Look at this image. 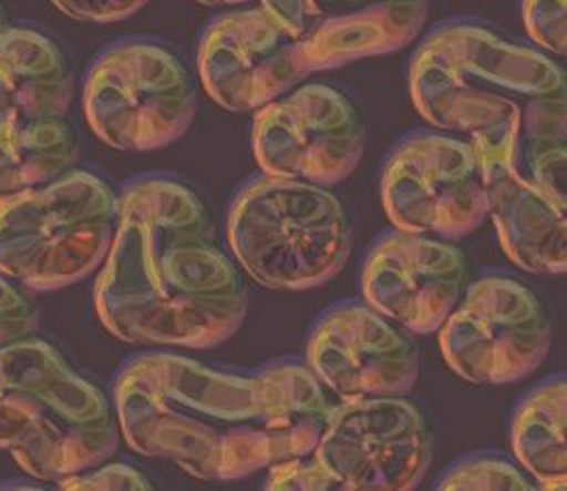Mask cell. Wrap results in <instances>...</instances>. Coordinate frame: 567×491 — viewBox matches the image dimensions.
<instances>
[{
    "label": "cell",
    "instance_id": "23",
    "mask_svg": "<svg viewBox=\"0 0 567 491\" xmlns=\"http://www.w3.org/2000/svg\"><path fill=\"white\" fill-rule=\"evenodd\" d=\"M523 22L542 50L566 55V0H525Z\"/></svg>",
    "mask_w": 567,
    "mask_h": 491
},
{
    "label": "cell",
    "instance_id": "11",
    "mask_svg": "<svg viewBox=\"0 0 567 491\" xmlns=\"http://www.w3.org/2000/svg\"><path fill=\"white\" fill-rule=\"evenodd\" d=\"M363 152L360 109L330 85H305L256 115L254 154L264 175L332 187L360 166Z\"/></svg>",
    "mask_w": 567,
    "mask_h": 491
},
{
    "label": "cell",
    "instance_id": "14",
    "mask_svg": "<svg viewBox=\"0 0 567 491\" xmlns=\"http://www.w3.org/2000/svg\"><path fill=\"white\" fill-rule=\"evenodd\" d=\"M296 43L307 71L400 52L425 27L427 0H259Z\"/></svg>",
    "mask_w": 567,
    "mask_h": 491
},
{
    "label": "cell",
    "instance_id": "8",
    "mask_svg": "<svg viewBox=\"0 0 567 491\" xmlns=\"http://www.w3.org/2000/svg\"><path fill=\"white\" fill-rule=\"evenodd\" d=\"M439 333L446 364L476 386L525 379L553 345V321L540 296L508 275H487L467 285Z\"/></svg>",
    "mask_w": 567,
    "mask_h": 491
},
{
    "label": "cell",
    "instance_id": "19",
    "mask_svg": "<svg viewBox=\"0 0 567 491\" xmlns=\"http://www.w3.org/2000/svg\"><path fill=\"white\" fill-rule=\"evenodd\" d=\"M567 381L553 375L516 405L511 440L520 468L538 490H566Z\"/></svg>",
    "mask_w": 567,
    "mask_h": 491
},
{
    "label": "cell",
    "instance_id": "4",
    "mask_svg": "<svg viewBox=\"0 0 567 491\" xmlns=\"http://www.w3.org/2000/svg\"><path fill=\"white\" fill-rule=\"evenodd\" d=\"M120 442L113 398L50 342L0 349V449L39 481L104 464Z\"/></svg>",
    "mask_w": 567,
    "mask_h": 491
},
{
    "label": "cell",
    "instance_id": "15",
    "mask_svg": "<svg viewBox=\"0 0 567 491\" xmlns=\"http://www.w3.org/2000/svg\"><path fill=\"white\" fill-rule=\"evenodd\" d=\"M198 71L208 96L236 113L279 101L309 75L289 32L261 4L221 13L205 28Z\"/></svg>",
    "mask_w": 567,
    "mask_h": 491
},
{
    "label": "cell",
    "instance_id": "25",
    "mask_svg": "<svg viewBox=\"0 0 567 491\" xmlns=\"http://www.w3.org/2000/svg\"><path fill=\"white\" fill-rule=\"evenodd\" d=\"M53 4L81 22L109 24L134 16L150 0H52Z\"/></svg>",
    "mask_w": 567,
    "mask_h": 491
},
{
    "label": "cell",
    "instance_id": "21",
    "mask_svg": "<svg viewBox=\"0 0 567 491\" xmlns=\"http://www.w3.org/2000/svg\"><path fill=\"white\" fill-rule=\"evenodd\" d=\"M266 490L275 491H328L340 490L334 477L309 453L281 460L268 466Z\"/></svg>",
    "mask_w": 567,
    "mask_h": 491
},
{
    "label": "cell",
    "instance_id": "10",
    "mask_svg": "<svg viewBox=\"0 0 567 491\" xmlns=\"http://www.w3.org/2000/svg\"><path fill=\"white\" fill-rule=\"evenodd\" d=\"M381 194L389 219L404 233L455 241L489 215L474 145L439 132H413L391 150Z\"/></svg>",
    "mask_w": 567,
    "mask_h": 491
},
{
    "label": "cell",
    "instance_id": "3",
    "mask_svg": "<svg viewBox=\"0 0 567 491\" xmlns=\"http://www.w3.org/2000/svg\"><path fill=\"white\" fill-rule=\"evenodd\" d=\"M411 96L434 126L470 136L566 203V71L476 20H451L416 48Z\"/></svg>",
    "mask_w": 567,
    "mask_h": 491
},
{
    "label": "cell",
    "instance_id": "17",
    "mask_svg": "<svg viewBox=\"0 0 567 491\" xmlns=\"http://www.w3.org/2000/svg\"><path fill=\"white\" fill-rule=\"evenodd\" d=\"M75 75L64 50L43 30L9 27L0 39V113L66 115Z\"/></svg>",
    "mask_w": 567,
    "mask_h": 491
},
{
    "label": "cell",
    "instance_id": "16",
    "mask_svg": "<svg viewBox=\"0 0 567 491\" xmlns=\"http://www.w3.org/2000/svg\"><path fill=\"white\" fill-rule=\"evenodd\" d=\"M472 145L481 157L489 215L508 258L534 275H564L566 203L523 177L504 155L476 143Z\"/></svg>",
    "mask_w": 567,
    "mask_h": 491
},
{
    "label": "cell",
    "instance_id": "1",
    "mask_svg": "<svg viewBox=\"0 0 567 491\" xmlns=\"http://www.w3.org/2000/svg\"><path fill=\"white\" fill-rule=\"evenodd\" d=\"M130 447L205 481L251 477L309 456L334 402L307 362L228 370L171 351L130 358L113 381Z\"/></svg>",
    "mask_w": 567,
    "mask_h": 491
},
{
    "label": "cell",
    "instance_id": "26",
    "mask_svg": "<svg viewBox=\"0 0 567 491\" xmlns=\"http://www.w3.org/2000/svg\"><path fill=\"white\" fill-rule=\"evenodd\" d=\"M203 4L208 7H221V4H243V2H249V0H198Z\"/></svg>",
    "mask_w": 567,
    "mask_h": 491
},
{
    "label": "cell",
    "instance_id": "18",
    "mask_svg": "<svg viewBox=\"0 0 567 491\" xmlns=\"http://www.w3.org/2000/svg\"><path fill=\"white\" fill-rule=\"evenodd\" d=\"M78 154V132L66 115L0 113V203L60 180Z\"/></svg>",
    "mask_w": 567,
    "mask_h": 491
},
{
    "label": "cell",
    "instance_id": "20",
    "mask_svg": "<svg viewBox=\"0 0 567 491\" xmlns=\"http://www.w3.org/2000/svg\"><path fill=\"white\" fill-rule=\"evenodd\" d=\"M436 490L453 491H527L538 485L515 462L502 456H470L449 466L439 481Z\"/></svg>",
    "mask_w": 567,
    "mask_h": 491
},
{
    "label": "cell",
    "instance_id": "13",
    "mask_svg": "<svg viewBox=\"0 0 567 491\" xmlns=\"http://www.w3.org/2000/svg\"><path fill=\"white\" fill-rule=\"evenodd\" d=\"M361 294L416 335L439 333L470 285V259L449 238L388 231L361 264Z\"/></svg>",
    "mask_w": 567,
    "mask_h": 491
},
{
    "label": "cell",
    "instance_id": "27",
    "mask_svg": "<svg viewBox=\"0 0 567 491\" xmlns=\"http://www.w3.org/2000/svg\"><path fill=\"white\" fill-rule=\"evenodd\" d=\"M9 28V22H7V11H4V7H2V2H0V39H2V34H4V30Z\"/></svg>",
    "mask_w": 567,
    "mask_h": 491
},
{
    "label": "cell",
    "instance_id": "7",
    "mask_svg": "<svg viewBox=\"0 0 567 491\" xmlns=\"http://www.w3.org/2000/svg\"><path fill=\"white\" fill-rule=\"evenodd\" d=\"M196 85L183 60L152 39L106 48L83 83V111L106 145L145 154L175 143L196 115Z\"/></svg>",
    "mask_w": 567,
    "mask_h": 491
},
{
    "label": "cell",
    "instance_id": "6",
    "mask_svg": "<svg viewBox=\"0 0 567 491\" xmlns=\"http://www.w3.org/2000/svg\"><path fill=\"white\" fill-rule=\"evenodd\" d=\"M120 196L90 171L0 203V273L37 291L78 284L109 256Z\"/></svg>",
    "mask_w": 567,
    "mask_h": 491
},
{
    "label": "cell",
    "instance_id": "2",
    "mask_svg": "<svg viewBox=\"0 0 567 491\" xmlns=\"http://www.w3.org/2000/svg\"><path fill=\"white\" fill-rule=\"evenodd\" d=\"M94 298L111 335L154 347H215L249 309L247 285L217 241L210 208L171 175H145L122 190Z\"/></svg>",
    "mask_w": 567,
    "mask_h": 491
},
{
    "label": "cell",
    "instance_id": "5",
    "mask_svg": "<svg viewBox=\"0 0 567 491\" xmlns=\"http://www.w3.org/2000/svg\"><path fill=\"white\" fill-rule=\"evenodd\" d=\"M234 258L264 287L302 291L328 284L353 247V219L330 187L259 175L228 211Z\"/></svg>",
    "mask_w": 567,
    "mask_h": 491
},
{
    "label": "cell",
    "instance_id": "12",
    "mask_svg": "<svg viewBox=\"0 0 567 491\" xmlns=\"http://www.w3.org/2000/svg\"><path fill=\"white\" fill-rule=\"evenodd\" d=\"M307 366L340 400L406 396L419 379L409 330L361 300H342L312 326Z\"/></svg>",
    "mask_w": 567,
    "mask_h": 491
},
{
    "label": "cell",
    "instance_id": "24",
    "mask_svg": "<svg viewBox=\"0 0 567 491\" xmlns=\"http://www.w3.org/2000/svg\"><path fill=\"white\" fill-rule=\"evenodd\" d=\"M64 490H154L147 477L128 464L94 466L60 481Z\"/></svg>",
    "mask_w": 567,
    "mask_h": 491
},
{
    "label": "cell",
    "instance_id": "9",
    "mask_svg": "<svg viewBox=\"0 0 567 491\" xmlns=\"http://www.w3.org/2000/svg\"><path fill=\"white\" fill-rule=\"evenodd\" d=\"M312 456L340 490H414L434 460V430L406 396L334 402Z\"/></svg>",
    "mask_w": 567,
    "mask_h": 491
},
{
    "label": "cell",
    "instance_id": "22",
    "mask_svg": "<svg viewBox=\"0 0 567 491\" xmlns=\"http://www.w3.org/2000/svg\"><path fill=\"white\" fill-rule=\"evenodd\" d=\"M39 313L27 294L0 273V349L34 337Z\"/></svg>",
    "mask_w": 567,
    "mask_h": 491
}]
</instances>
